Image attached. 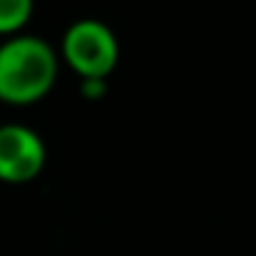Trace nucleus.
I'll list each match as a JSON object with an SVG mask.
<instances>
[{"instance_id":"nucleus-2","label":"nucleus","mask_w":256,"mask_h":256,"mask_svg":"<svg viewBox=\"0 0 256 256\" xmlns=\"http://www.w3.org/2000/svg\"><path fill=\"white\" fill-rule=\"evenodd\" d=\"M62 60L82 80H107L120 62V40L94 18L75 20L62 35Z\"/></svg>"},{"instance_id":"nucleus-1","label":"nucleus","mask_w":256,"mask_h":256,"mask_svg":"<svg viewBox=\"0 0 256 256\" xmlns=\"http://www.w3.org/2000/svg\"><path fill=\"white\" fill-rule=\"evenodd\" d=\"M58 55L38 35H12L0 45V102L25 107L40 102L58 80Z\"/></svg>"},{"instance_id":"nucleus-3","label":"nucleus","mask_w":256,"mask_h":256,"mask_svg":"<svg viewBox=\"0 0 256 256\" xmlns=\"http://www.w3.org/2000/svg\"><path fill=\"white\" fill-rule=\"evenodd\" d=\"M48 152L40 134L25 124H0V182L25 184L45 167Z\"/></svg>"},{"instance_id":"nucleus-5","label":"nucleus","mask_w":256,"mask_h":256,"mask_svg":"<svg viewBox=\"0 0 256 256\" xmlns=\"http://www.w3.org/2000/svg\"><path fill=\"white\" fill-rule=\"evenodd\" d=\"M80 92H82V97H87V100H100L107 92V80H82Z\"/></svg>"},{"instance_id":"nucleus-4","label":"nucleus","mask_w":256,"mask_h":256,"mask_svg":"<svg viewBox=\"0 0 256 256\" xmlns=\"http://www.w3.org/2000/svg\"><path fill=\"white\" fill-rule=\"evenodd\" d=\"M35 0H0V35H18L32 18Z\"/></svg>"}]
</instances>
